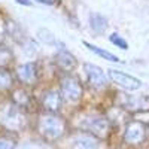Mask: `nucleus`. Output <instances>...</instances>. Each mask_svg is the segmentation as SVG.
<instances>
[{
  "label": "nucleus",
  "instance_id": "nucleus-1",
  "mask_svg": "<svg viewBox=\"0 0 149 149\" xmlns=\"http://www.w3.org/2000/svg\"><path fill=\"white\" fill-rule=\"evenodd\" d=\"M67 131V122L57 113H43L37 119V133L49 142L61 139Z\"/></svg>",
  "mask_w": 149,
  "mask_h": 149
},
{
  "label": "nucleus",
  "instance_id": "nucleus-2",
  "mask_svg": "<svg viewBox=\"0 0 149 149\" xmlns=\"http://www.w3.org/2000/svg\"><path fill=\"white\" fill-rule=\"evenodd\" d=\"M26 115L12 100L0 103V125L8 131H21L26 127Z\"/></svg>",
  "mask_w": 149,
  "mask_h": 149
},
{
  "label": "nucleus",
  "instance_id": "nucleus-3",
  "mask_svg": "<svg viewBox=\"0 0 149 149\" xmlns=\"http://www.w3.org/2000/svg\"><path fill=\"white\" fill-rule=\"evenodd\" d=\"M79 127L85 131L95 136L97 139H106L110 134L112 124L107 116L103 115H86L84 116L82 122L79 124Z\"/></svg>",
  "mask_w": 149,
  "mask_h": 149
},
{
  "label": "nucleus",
  "instance_id": "nucleus-4",
  "mask_svg": "<svg viewBox=\"0 0 149 149\" xmlns=\"http://www.w3.org/2000/svg\"><path fill=\"white\" fill-rule=\"evenodd\" d=\"M60 84H61L60 93H61L63 100H66L69 103H76L82 98L84 88H82V84H81L79 78L73 76V74H64Z\"/></svg>",
  "mask_w": 149,
  "mask_h": 149
},
{
  "label": "nucleus",
  "instance_id": "nucleus-5",
  "mask_svg": "<svg viewBox=\"0 0 149 149\" xmlns=\"http://www.w3.org/2000/svg\"><path fill=\"white\" fill-rule=\"evenodd\" d=\"M118 107L125 112H145L149 110V97L146 95H128V94H118Z\"/></svg>",
  "mask_w": 149,
  "mask_h": 149
},
{
  "label": "nucleus",
  "instance_id": "nucleus-6",
  "mask_svg": "<svg viewBox=\"0 0 149 149\" xmlns=\"http://www.w3.org/2000/svg\"><path fill=\"white\" fill-rule=\"evenodd\" d=\"M148 128L142 121H130L125 125V131H124V142L127 145L137 146L142 145L146 140Z\"/></svg>",
  "mask_w": 149,
  "mask_h": 149
},
{
  "label": "nucleus",
  "instance_id": "nucleus-7",
  "mask_svg": "<svg viewBox=\"0 0 149 149\" xmlns=\"http://www.w3.org/2000/svg\"><path fill=\"white\" fill-rule=\"evenodd\" d=\"M84 72L86 74V79H88V84L93 86L94 90H104L107 88V76L104 74L103 69L98 67L95 64L91 63H85L84 64Z\"/></svg>",
  "mask_w": 149,
  "mask_h": 149
},
{
  "label": "nucleus",
  "instance_id": "nucleus-8",
  "mask_svg": "<svg viewBox=\"0 0 149 149\" xmlns=\"http://www.w3.org/2000/svg\"><path fill=\"white\" fill-rule=\"evenodd\" d=\"M109 78L113 81L118 86H121V88L127 90V91H136V90H139L142 86V81L140 79L131 76V74L124 73L121 70L110 69L109 70Z\"/></svg>",
  "mask_w": 149,
  "mask_h": 149
},
{
  "label": "nucleus",
  "instance_id": "nucleus-9",
  "mask_svg": "<svg viewBox=\"0 0 149 149\" xmlns=\"http://www.w3.org/2000/svg\"><path fill=\"white\" fill-rule=\"evenodd\" d=\"M70 149H100V142L95 136L79 131L70 137Z\"/></svg>",
  "mask_w": 149,
  "mask_h": 149
},
{
  "label": "nucleus",
  "instance_id": "nucleus-10",
  "mask_svg": "<svg viewBox=\"0 0 149 149\" xmlns=\"http://www.w3.org/2000/svg\"><path fill=\"white\" fill-rule=\"evenodd\" d=\"M17 78L21 84L33 86L37 84L39 79V70H37V64L36 63H24L21 66L17 67Z\"/></svg>",
  "mask_w": 149,
  "mask_h": 149
},
{
  "label": "nucleus",
  "instance_id": "nucleus-11",
  "mask_svg": "<svg viewBox=\"0 0 149 149\" xmlns=\"http://www.w3.org/2000/svg\"><path fill=\"white\" fill-rule=\"evenodd\" d=\"M40 102L46 113H57L63 106V97H61V93L57 90H48L42 94Z\"/></svg>",
  "mask_w": 149,
  "mask_h": 149
},
{
  "label": "nucleus",
  "instance_id": "nucleus-12",
  "mask_svg": "<svg viewBox=\"0 0 149 149\" xmlns=\"http://www.w3.org/2000/svg\"><path fill=\"white\" fill-rule=\"evenodd\" d=\"M55 64L64 72H72L78 66V61H76V58H74V55L72 52H69L64 48H61L55 54Z\"/></svg>",
  "mask_w": 149,
  "mask_h": 149
},
{
  "label": "nucleus",
  "instance_id": "nucleus-13",
  "mask_svg": "<svg viewBox=\"0 0 149 149\" xmlns=\"http://www.w3.org/2000/svg\"><path fill=\"white\" fill-rule=\"evenodd\" d=\"M10 100L14 102L18 107H21L24 110V109L30 107V104H31V95H30V93L26 88H17V90L12 91V98H10Z\"/></svg>",
  "mask_w": 149,
  "mask_h": 149
},
{
  "label": "nucleus",
  "instance_id": "nucleus-14",
  "mask_svg": "<svg viewBox=\"0 0 149 149\" xmlns=\"http://www.w3.org/2000/svg\"><path fill=\"white\" fill-rule=\"evenodd\" d=\"M90 26H91L93 31H95L97 34H102L107 29V19L100 14H91L90 15Z\"/></svg>",
  "mask_w": 149,
  "mask_h": 149
},
{
  "label": "nucleus",
  "instance_id": "nucleus-15",
  "mask_svg": "<svg viewBox=\"0 0 149 149\" xmlns=\"http://www.w3.org/2000/svg\"><path fill=\"white\" fill-rule=\"evenodd\" d=\"M84 45L88 48V51L94 52L95 55L102 57V58H104V60H107V61H112V63H119V61H121L115 54L106 51V49H103V48H98V46H95V45H93V43H88V42H84Z\"/></svg>",
  "mask_w": 149,
  "mask_h": 149
},
{
  "label": "nucleus",
  "instance_id": "nucleus-16",
  "mask_svg": "<svg viewBox=\"0 0 149 149\" xmlns=\"http://www.w3.org/2000/svg\"><path fill=\"white\" fill-rule=\"evenodd\" d=\"M6 27H8V33L10 34V37H12V39H15L17 42H22L24 39H26L24 31H22V29H21V26L18 22L9 19L8 24H6Z\"/></svg>",
  "mask_w": 149,
  "mask_h": 149
},
{
  "label": "nucleus",
  "instance_id": "nucleus-17",
  "mask_svg": "<svg viewBox=\"0 0 149 149\" xmlns=\"http://www.w3.org/2000/svg\"><path fill=\"white\" fill-rule=\"evenodd\" d=\"M12 61H14V54H12V51L5 43H0V67L8 69V66Z\"/></svg>",
  "mask_w": 149,
  "mask_h": 149
},
{
  "label": "nucleus",
  "instance_id": "nucleus-18",
  "mask_svg": "<svg viewBox=\"0 0 149 149\" xmlns=\"http://www.w3.org/2000/svg\"><path fill=\"white\" fill-rule=\"evenodd\" d=\"M14 85V78L8 69L0 67V91H8Z\"/></svg>",
  "mask_w": 149,
  "mask_h": 149
},
{
  "label": "nucleus",
  "instance_id": "nucleus-19",
  "mask_svg": "<svg viewBox=\"0 0 149 149\" xmlns=\"http://www.w3.org/2000/svg\"><path fill=\"white\" fill-rule=\"evenodd\" d=\"M109 40L113 43V45H116L118 48H121V49H128V43H127V40L124 39L122 36H119V34H116V33H113V34H110V37H109Z\"/></svg>",
  "mask_w": 149,
  "mask_h": 149
},
{
  "label": "nucleus",
  "instance_id": "nucleus-20",
  "mask_svg": "<svg viewBox=\"0 0 149 149\" xmlns=\"http://www.w3.org/2000/svg\"><path fill=\"white\" fill-rule=\"evenodd\" d=\"M37 36H39V39H40L42 42H45V43H54V42H55L54 34L49 31V30H46V29H40L39 33H37Z\"/></svg>",
  "mask_w": 149,
  "mask_h": 149
},
{
  "label": "nucleus",
  "instance_id": "nucleus-21",
  "mask_svg": "<svg viewBox=\"0 0 149 149\" xmlns=\"http://www.w3.org/2000/svg\"><path fill=\"white\" fill-rule=\"evenodd\" d=\"M0 149H15V142L8 137H0Z\"/></svg>",
  "mask_w": 149,
  "mask_h": 149
},
{
  "label": "nucleus",
  "instance_id": "nucleus-22",
  "mask_svg": "<svg viewBox=\"0 0 149 149\" xmlns=\"http://www.w3.org/2000/svg\"><path fill=\"white\" fill-rule=\"evenodd\" d=\"M36 2H39L42 5H54V3H57V0H36Z\"/></svg>",
  "mask_w": 149,
  "mask_h": 149
},
{
  "label": "nucleus",
  "instance_id": "nucleus-23",
  "mask_svg": "<svg viewBox=\"0 0 149 149\" xmlns=\"http://www.w3.org/2000/svg\"><path fill=\"white\" fill-rule=\"evenodd\" d=\"M15 2L18 5H26V6H30L31 5V2H29V0H15Z\"/></svg>",
  "mask_w": 149,
  "mask_h": 149
}]
</instances>
